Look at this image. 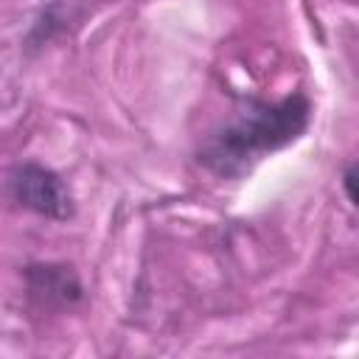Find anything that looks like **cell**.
I'll return each instance as SVG.
<instances>
[{"mask_svg": "<svg viewBox=\"0 0 359 359\" xmlns=\"http://www.w3.org/2000/svg\"><path fill=\"white\" fill-rule=\"evenodd\" d=\"M314 104L303 90L278 101L247 98L244 107L196 149V163L219 180H241L275 151L297 143L311 126Z\"/></svg>", "mask_w": 359, "mask_h": 359, "instance_id": "6da1fadb", "label": "cell"}, {"mask_svg": "<svg viewBox=\"0 0 359 359\" xmlns=\"http://www.w3.org/2000/svg\"><path fill=\"white\" fill-rule=\"evenodd\" d=\"M6 194L20 210L48 222H70L76 216V199L70 185L56 168L39 160L14 163L6 174Z\"/></svg>", "mask_w": 359, "mask_h": 359, "instance_id": "7a4b0ae2", "label": "cell"}, {"mask_svg": "<svg viewBox=\"0 0 359 359\" xmlns=\"http://www.w3.org/2000/svg\"><path fill=\"white\" fill-rule=\"evenodd\" d=\"M22 292L34 314L59 317L84 306L81 275L67 261H28L22 266Z\"/></svg>", "mask_w": 359, "mask_h": 359, "instance_id": "3957f363", "label": "cell"}, {"mask_svg": "<svg viewBox=\"0 0 359 359\" xmlns=\"http://www.w3.org/2000/svg\"><path fill=\"white\" fill-rule=\"evenodd\" d=\"M356 174H359V165H356V160H351V163L345 165L342 177H339L342 194H345V199H348V205H351V208H356V205H359V196H356Z\"/></svg>", "mask_w": 359, "mask_h": 359, "instance_id": "277c9868", "label": "cell"}]
</instances>
